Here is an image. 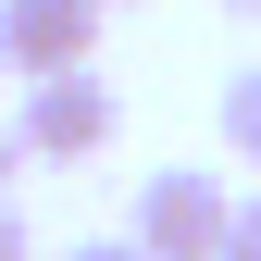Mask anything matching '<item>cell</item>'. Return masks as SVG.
<instances>
[{
    "instance_id": "cell-1",
    "label": "cell",
    "mask_w": 261,
    "mask_h": 261,
    "mask_svg": "<svg viewBox=\"0 0 261 261\" xmlns=\"http://www.w3.org/2000/svg\"><path fill=\"white\" fill-rule=\"evenodd\" d=\"M13 137H25V162H100V149L124 137V100H112L100 62H75V75H25Z\"/></svg>"
},
{
    "instance_id": "cell-2",
    "label": "cell",
    "mask_w": 261,
    "mask_h": 261,
    "mask_svg": "<svg viewBox=\"0 0 261 261\" xmlns=\"http://www.w3.org/2000/svg\"><path fill=\"white\" fill-rule=\"evenodd\" d=\"M224 224H237V187L199 174V162H162V174H137V237L149 261H224Z\"/></svg>"
},
{
    "instance_id": "cell-3",
    "label": "cell",
    "mask_w": 261,
    "mask_h": 261,
    "mask_svg": "<svg viewBox=\"0 0 261 261\" xmlns=\"http://www.w3.org/2000/svg\"><path fill=\"white\" fill-rule=\"evenodd\" d=\"M100 62V0H0V75H75Z\"/></svg>"
},
{
    "instance_id": "cell-4",
    "label": "cell",
    "mask_w": 261,
    "mask_h": 261,
    "mask_svg": "<svg viewBox=\"0 0 261 261\" xmlns=\"http://www.w3.org/2000/svg\"><path fill=\"white\" fill-rule=\"evenodd\" d=\"M224 149L261 162V62H237V75H224Z\"/></svg>"
},
{
    "instance_id": "cell-5",
    "label": "cell",
    "mask_w": 261,
    "mask_h": 261,
    "mask_svg": "<svg viewBox=\"0 0 261 261\" xmlns=\"http://www.w3.org/2000/svg\"><path fill=\"white\" fill-rule=\"evenodd\" d=\"M224 261H261V199H237V224H224Z\"/></svg>"
},
{
    "instance_id": "cell-6",
    "label": "cell",
    "mask_w": 261,
    "mask_h": 261,
    "mask_svg": "<svg viewBox=\"0 0 261 261\" xmlns=\"http://www.w3.org/2000/svg\"><path fill=\"white\" fill-rule=\"evenodd\" d=\"M0 261H38V224H25L13 199H0Z\"/></svg>"
},
{
    "instance_id": "cell-7",
    "label": "cell",
    "mask_w": 261,
    "mask_h": 261,
    "mask_svg": "<svg viewBox=\"0 0 261 261\" xmlns=\"http://www.w3.org/2000/svg\"><path fill=\"white\" fill-rule=\"evenodd\" d=\"M62 261H149V249H137V237H75Z\"/></svg>"
},
{
    "instance_id": "cell-8",
    "label": "cell",
    "mask_w": 261,
    "mask_h": 261,
    "mask_svg": "<svg viewBox=\"0 0 261 261\" xmlns=\"http://www.w3.org/2000/svg\"><path fill=\"white\" fill-rule=\"evenodd\" d=\"M13 174H25V137H13V112H0V199H13Z\"/></svg>"
},
{
    "instance_id": "cell-9",
    "label": "cell",
    "mask_w": 261,
    "mask_h": 261,
    "mask_svg": "<svg viewBox=\"0 0 261 261\" xmlns=\"http://www.w3.org/2000/svg\"><path fill=\"white\" fill-rule=\"evenodd\" d=\"M224 13H261V0H224Z\"/></svg>"
},
{
    "instance_id": "cell-10",
    "label": "cell",
    "mask_w": 261,
    "mask_h": 261,
    "mask_svg": "<svg viewBox=\"0 0 261 261\" xmlns=\"http://www.w3.org/2000/svg\"><path fill=\"white\" fill-rule=\"evenodd\" d=\"M100 13H124V0H100Z\"/></svg>"
}]
</instances>
